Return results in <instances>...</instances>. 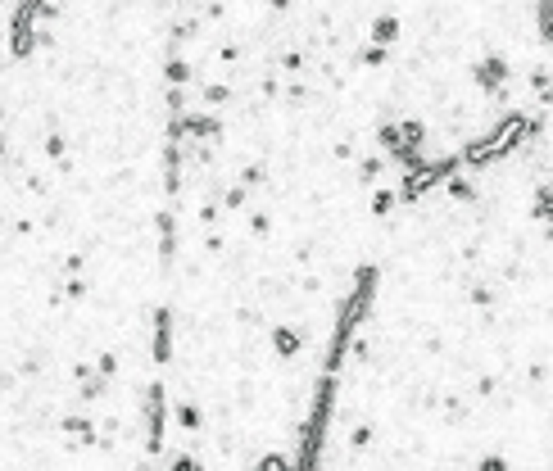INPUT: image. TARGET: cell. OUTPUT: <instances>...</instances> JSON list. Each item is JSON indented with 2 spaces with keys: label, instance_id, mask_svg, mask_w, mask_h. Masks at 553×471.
Here are the masks:
<instances>
[{
  "label": "cell",
  "instance_id": "6da1fadb",
  "mask_svg": "<svg viewBox=\"0 0 553 471\" xmlns=\"http://www.w3.org/2000/svg\"><path fill=\"white\" fill-rule=\"evenodd\" d=\"M540 27H545V41H553V0H540Z\"/></svg>",
  "mask_w": 553,
  "mask_h": 471
}]
</instances>
